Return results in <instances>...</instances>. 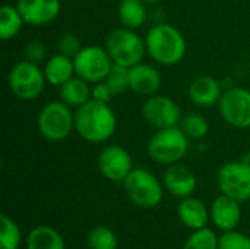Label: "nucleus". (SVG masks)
I'll return each instance as SVG.
<instances>
[{"label":"nucleus","instance_id":"72a5a7b5","mask_svg":"<svg viewBox=\"0 0 250 249\" xmlns=\"http://www.w3.org/2000/svg\"><path fill=\"white\" fill-rule=\"evenodd\" d=\"M144 1H145V3H152V4H154V3H160V1H163V0H144Z\"/></svg>","mask_w":250,"mask_h":249},{"label":"nucleus","instance_id":"b1692460","mask_svg":"<svg viewBox=\"0 0 250 249\" xmlns=\"http://www.w3.org/2000/svg\"><path fill=\"white\" fill-rule=\"evenodd\" d=\"M86 244L89 249H117V235L107 226H97L89 230Z\"/></svg>","mask_w":250,"mask_h":249},{"label":"nucleus","instance_id":"2f4dec72","mask_svg":"<svg viewBox=\"0 0 250 249\" xmlns=\"http://www.w3.org/2000/svg\"><path fill=\"white\" fill-rule=\"evenodd\" d=\"M114 97V92L111 91V88L108 87V84L105 81L97 82L92 87V98L101 103H108L111 98Z\"/></svg>","mask_w":250,"mask_h":249},{"label":"nucleus","instance_id":"c85d7f7f","mask_svg":"<svg viewBox=\"0 0 250 249\" xmlns=\"http://www.w3.org/2000/svg\"><path fill=\"white\" fill-rule=\"evenodd\" d=\"M218 249H250V238L240 232H224L220 238Z\"/></svg>","mask_w":250,"mask_h":249},{"label":"nucleus","instance_id":"7c9ffc66","mask_svg":"<svg viewBox=\"0 0 250 249\" xmlns=\"http://www.w3.org/2000/svg\"><path fill=\"white\" fill-rule=\"evenodd\" d=\"M23 56H25V60L28 62H32V63H41L45 56H47V48L45 45L41 43V41H29L26 45H25V50H23Z\"/></svg>","mask_w":250,"mask_h":249},{"label":"nucleus","instance_id":"9b49d317","mask_svg":"<svg viewBox=\"0 0 250 249\" xmlns=\"http://www.w3.org/2000/svg\"><path fill=\"white\" fill-rule=\"evenodd\" d=\"M144 119L157 129L177 126L182 120V110L179 104L166 95H151L142 104Z\"/></svg>","mask_w":250,"mask_h":249},{"label":"nucleus","instance_id":"4be33fe9","mask_svg":"<svg viewBox=\"0 0 250 249\" xmlns=\"http://www.w3.org/2000/svg\"><path fill=\"white\" fill-rule=\"evenodd\" d=\"M117 13L123 26L129 29L141 28L148 16L144 0H120Z\"/></svg>","mask_w":250,"mask_h":249},{"label":"nucleus","instance_id":"423d86ee","mask_svg":"<svg viewBox=\"0 0 250 249\" xmlns=\"http://www.w3.org/2000/svg\"><path fill=\"white\" fill-rule=\"evenodd\" d=\"M130 201L141 208H154L163 200L161 182L146 169H133L123 181Z\"/></svg>","mask_w":250,"mask_h":249},{"label":"nucleus","instance_id":"aec40b11","mask_svg":"<svg viewBox=\"0 0 250 249\" xmlns=\"http://www.w3.org/2000/svg\"><path fill=\"white\" fill-rule=\"evenodd\" d=\"M85 79L79 76L70 78L60 87V98L70 107H81L92 98V88H89Z\"/></svg>","mask_w":250,"mask_h":249},{"label":"nucleus","instance_id":"a878e982","mask_svg":"<svg viewBox=\"0 0 250 249\" xmlns=\"http://www.w3.org/2000/svg\"><path fill=\"white\" fill-rule=\"evenodd\" d=\"M0 225H1V230H0V249H18L21 245V230L18 227V225L7 217L6 214H3L0 217Z\"/></svg>","mask_w":250,"mask_h":249},{"label":"nucleus","instance_id":"a211bd4d","mask_svg":"<svg viewBox=\"0 0 250 249\" xmlns=\"http://www.w3.org/2000/svg\"><path fill=\"white\" fill-rule=\"evenodd\" d=\"M177 216L186 227L198 230V229L207 227L211 213L208 211L207 205L201 200L188 197V198H183L182 203L179 204Z\"/></svg>","mask_w":250,"mask_h":249},{"label":"nucleus","instance_id":"bb28decb","mask_svg":"<svg viewBox=\"0 0 250 249\" xmlns=\"http://www.w3.org/2000/svg\"><path fill=\"white\" fill-rule=\"evenodd\" d=\"M220 244V238H217V235L208 229V227H202L195 230L186 241L183 249H218Z\"/></svg>","mask_w":250,"mask_h":249},{"label":"nucleus","instance_id":"1a4fd4ad","mask_svg":"<svg viewBox=\"0 0 250 249\" xmlns=\"http://www.w3.org/2000/svg\"><path fill=\"white\" fill-rule=\"evenodd\" d=\"M217 182L221 194L239 203L250 200V166L243 160L226 163L218 172Z\"/></svg>","mask_w":250,"mask_h":249},{"label":"nucleus","instance_id":"9d476101","mask_svg":"<svg viewBox=\"0 0 250 249\" xmlns=\"http://www.w3.org/2000/svg\"><path fill=\"white\" fill-rule=\"evenodd\" d=\"M218 110L229 125L248 129L250 128V91L240 87L229 88L218 101Z\"/></svg>","mask_w":250,"mask_h":249},{"label":"nucleus","instance_id":"473e14b6","mask_svg":"<svg viewBox=\"0 0 250 249\" xmlns=\"http://www.w3.org/2000/svg\"><path fill=\"white\" fill-rule=\"evenodd\" d=\"M242 160H243V161H245L246 164H249V166H250V153H248V154H246V156H245V157H243Z\"/></svg>","mask_w":250,"mask_h":249},{"label":"nucleus","instance_id":"0eeeda50","mask_svg":"<svg viewBox=\"0 0 250 249\" xmlns=\"http://www.w3.org/2000/svg\"><path fill=\"white\" fill-rule=\"evenodd\" d=\"M44 70L37 63L22 60L9 72V88L21 100H34L41 95L45 87Z\"/></svg>","mask_w":250,"mask_h":249},{"label":"nucleus","instance_id":"7ed1b4c3","mask_svg":"<svg viewBox=\"0 0 250 249\" xmlns=\"http://www.w3.org/2000/svg\"><path fill=\"white\" fill-rule=\"evenodd\" d=\"M188 150L189 136L177 126L158 129L146 145L148 156L154 161L166 166L179 163L188 154Z\"/></svg>","mask_w":250,"mask_h":249},{"label":"nucleus","instance_id":"6ab92c4d","mask_svg":"<svg viewBox=\"0 0 250 249\" xmlns=\"http://www.w3.org/2000/svg\"><path fill=\"white\" fill-rule=\"evenodd\" d=\"M44 75L50 85L62 87L64 82L76 75L73 59L62 53L51 56L44 66Z\"/></svg>","mask_w":250,"mask_h":249},{"label":"nucleus","instance_id":"20e7f679","mask_svg":"<svg viewBox=\"0 0 250 249\" xmlns=\"http://www.w3.org/2000/svg\"><path fill=\"white\" fill-rule=\"evenodd\" d=\"M105 48L114 65L133 68L142 63L146 53L145 40L129 28H117L111 31L105 40Z\"/></svg>","mask_w":250,"mask_h":249},{"label":"nucleus","instance_id":"ddd939ff","mask_svg":"<svg viewBox=\"0 0 250 249\" xmlns=\"http://www.w3.org/2000/svg\"><path fill=\"white\" fill-rule=\"evenodd\" d=\"M25 23L42 26L51 23L60 13V0H18L16 4Z\"/></svg>","mask_w":250,"mask_h":249},{"label":"nucleus","instance_id":"f257e3e1","mask_svg":"<svg viewBox=\"0 0 250 249\" xmlns=\"http://www.w3.org/2000/svg\"><path fill=\"white\" fill-rule=\"evenodd\" d=\"M117 129V117L108 103L91 98L88 103L76 109L75 131L91 144L108 141Z\"/></svg>","mask_w":250,"mask_h":249},{"label":"nucleus","instance_id":"4468645a","mask_svg":"<svg viewBox=\"0 0 250 249\" xmlns=\"http://www.w3.org/2000/svg\"><path fill=\"white\" fill-rule=\"evenodd\" d=\"M211 220L223 232H231L234 230L242 217L240 203L234 198H230L227 195H220L214 200L211 205Z\"/></svg>","mask_w":250,"mask_h":249},{"label":"nucleus","instance_id":"39448f33","mask_svg":"<svg viewBox=\"0 0 250 249\" xmlns=\"http://www.w3.org/2000/svg\"><path fill=\"white\" fill-rule=\"evenodd\" d=\"M37 126L45 139L59 142L66 139L75 129V114L66 103L51 101L38 113Z\"/></svg>","mask_w":250,"mask_h":249},{"label":"nucleus","instance_id":"dca6fc26","mask_svg":"<svg viewBox=\"0 0 250 249\" xmlns=\"http://www.w3.org/2000/svg\"><path fill=\"white\" fill-rule=\"evenodd\" d=\"M161 73L158 69H155L151 65L139 63L129 70V84L130 90L139 95L151 97L157 94V91L161 88Z\"/></svg>","mask_w":250,"mask_h":249},{"label":"nucleus","instance_id":"c756f323","mask_svg":"<svg viewBox=\"0 0 250 249\" xmlns=\"http://www.w3.org/2000/svg\"><path fill=\"white\" fill-rule=\"evenodd\" d=\"M82 48V44L79 41V38L75 35V34H63L59 41H57V51L64 54V56H69V57H75Z\"/></svg>","mask_w":250,"mask_h":249},{"label":"nucleus","instance_id":"5701e85b","mask_svg":"<svg viewBox=\"0 0 250 249\" xmlns=\"http://www.w3.org/2000/svg\"><path fill=\"white\" fill-rule=\"evenodd\" d=\"M25 23L21 12L16 6L4 4L0 9V38L3 41H9L15 38Z\"/></svg>","mask_w":250,"mask_h":249},{"label":"nucleus","instance_id":"2eb2a0df","mask_svg":"<svg viewBox=\"0 0 250 249\" xmlns=\"http://www.w3.org/2000/svg\"><path fill=\"white\" fill-rule=\"evenodd\" d=\"M164 186L166 189L177 198H188L196 191L198 181L196 176L183 164H171L164 173Z\"/></svg>","mask_w":250,"mask_h":249},{"label":"nucleus","instance_id":"412c9836","mask_svg":"<svg viewBox=\"0 0 250 249\" xmlns=\"http://www.w3.org/2000/svg\"><path fill=\"white\" fill-rule=\"evenodd\" d=\"M26 249H66L62 235L51 226H37L26 238Z\"/></svg>","mask_w":250,"mask_h":249},{"label":"nucleus","instance_id":"f3484780","mask_svg":"<svg viewBox=\"0 0 250 249\" xmlns=\"http://www.w3.org/2000/svg\"><path fill=\"white\" fill-rule=\"evenodd\" d=\"M221 95L223 84L208 75L195 78L189 85V98L199 107H209L217 104Z\"/></svg>","mask_w":250,"mask_h":249},{"label":"nucleus","instance_id":"6e6552de","mask_svg":"<svg viewBox=\"0 0 250 249\" xmlns=\"http://www.w3.org/2000/svg\"><path fill=\"white\" fill-rule=\"evenodd\" d=\"M73 63L76 76L85 79L89 84L105 81L114 65L107 48L100 45L82 47L81 51L73 57Z\"/></svg>","mask_w":250,"mask_h":249},{"label":"nucleus","instance_id":"393cba45","mask_svg":"<svg viewBox=\"0 0 250 249\" xmlns=\"http://www.w3.org/2000/svg\"><path fill=\"white\" fill-rule=\"evenodd\" d=\"M180 128L192 139H201L209 132L208 120L199 113H188L183 116L180 120Z\"/></svg>","mask_w":250,"mask_h":249},{"label":"nucleus","instance_id":"f8f14e48","mask_svg":"<svg viewBox=\"0 0 250 249\" xmlns=\"http://www.w3.org/2000/svg\"><path fill=\"white\" fill-rule=\"evenodd\" d=\"M98 169L101 175L110 182L123 183L127 175L133 170L132 157L126 148L117 144L104 147L98 154Z\"/></svg>","mask_w":250,"mask_h":249},{"label":"nucleus","instance_id":"cd10ccee","mask_svg":"<svg viewBox=\"0 0 250 249\" xmlns=\"http://www.w3.org/2000/svg\"><path fill=\"white\" fill-rule=\"evenodd\" d=\"M129 70H130V68L120 66V65H113L108 76L105 78V82L108 84V87L111 88L114 95H120L126 90H130Z\"/></svg>","mask_w":250,"mask_h":249},{"label":"nucleus","instance_id":"f03ea898","mask_svg":"<svg viewBox=\"0 0 250 249\" xmlns=\"http://www.w3.org/2000/svg\"><path fill=\"white\" fill-rule=\"evenodd\" d=\"M146 53L163 66H174L180 63L186 54L188 44L183 34L170 23L154 25L145 37Z\"/></svg>","mask_w":250,"mask_h":249}]
</instances>
